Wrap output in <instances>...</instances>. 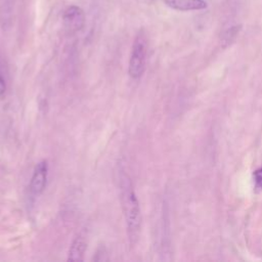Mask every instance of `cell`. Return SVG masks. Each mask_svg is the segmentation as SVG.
Listing matches in <instances>:
<instances>
[{"instance_id":"cell-1","label":"cell","mask_w":262,"mask_h":262,"mask_svg":"<svg viewBox=\"0 0 262 262\" xmlns=\"http://www.w3.org/2000/svg\"><path fill=\"white\" fill-rule=\"evenodd\" d=\"M120 199L122 210L126 221L129 243L134 246L139 237L141 229V211L137 195L133 189L128 174L122 172L120 175Z\"/></svg>"},{"instance_id":"cell-2","label":"cell","mask_w":262,"mask_h":262,"mask_svg":"<svg viewBox=\"0 0 262 262\" xmlns=\"http://www.w3.org/2000/svg\"><path fill=\"white\" fill-rule=\"evenodd\" d=\"M147 59V39L143 32L136 35L129 58L128 73L131 78L139 79L145 70Z\"/></svg>"},{"instance_id":"cell-3","label":"cell","mask_w":262,"mask_h":262,"mask_svg":"<svg viewBox=\"0 0 262 262\" xmlns=\"http://www.w3.org/2000/svg\"><path fill=\"white\" fill-rule=\"evenodd\" d=\"M62 23L69 33H76L82 30L85 25L84 11L76 5L67 7L62 13Z\"/></svg>"},{"instance_id":"cell-4","label":"cell","mask_w":262,"mask_h":262,"mask_svg":"<svg viewBox=\"0 0 262 262\" xmlns=\"http://www.w3.org/2000/svg\"><path fill=\"white\" fill-rule=\"evenodd\" d=\"M47 174H48V165L46 161L39 162L33 172L31 182H30V191L34 196L40 195L45 187L47 182Z\"/></svg>"},{"instance_id":"cell-5","label":"cell","mask_w":262,"mask_h":262,"mask_svg":"<svg viewBox=\"0 0 262 262\" xmlns=\"http://www.w3.org/2000/svg\"><path fill=\"white\" fill-rule=\"evenodd\" d=\"M164 3L173 10L187 12V11H200L208 7V3L205 0H163Z\"/></svg>"},{"instance_id":"cell-6","label":"cell","mask_w":262,"mask_h":262,"mask_svg":"<svg viewBox=\"0 0 262 262\" xmlns=\"http://www.w3.org/2000/svg\"><path fill=\"white\" fill-rule=\"evenodd\" d=\"M86 248H87V242L85 239V236L82 235L81 233L77 234L70 246L69 253H68V260L82 261L84 258Z\"/></svg>"},{"instance_id":"cell-7","label":"cell","mask_w":262,"mask_h":262,"mask_svg":"<svg viewBox=\"0 0 262 262\" xmlns=\"http://www.w3.org/2000/svg\"><path fill=\"white\" fill-rule=\"evenodd\" d=\"M242 26L241 25H232L229 28L225 29L221 35V43L224 47L230 45L234 42L236 37L238 36V33L241 32Z\"/></svg>"},{"instance_id":"cell-8","label":"cell","mask_w":262,"mask_h":262,"mask_svg":"<svg viewBox=\"0 0 262 262\" xmlns=\"http://www.w3.org/2000/svg\"><path fill=\"white\" fill-rule=\"evenodd\" d=\"M7 89V79H6V69L3 61L0 59V98H2Z\"/></svg>"},{"instance_id":"cell-9","label":"cell","mask_w":262,"mask_h":262,"mask_svg":"<svg viewBox=\"0 0 262 262\" xmlns=\"http://www.w3.org/2000/svg\"><path fill=\"white\" fill-rule=\"evenodd\" d=\"M253 178H254L256 187L259 189H262V167H259L254 171Z\"/></svg>"},{"instance_id":"cell-10","label":"cell","mask_w":262,"mask_h":262,"mask_svg":"<svg viewBox=\"0 0 262 262\" xmlns=\"http://www.w3.org/2000/svg\"><path fill=\"white\" fill-rule=\"evenodd\" d=\"M143 1H146V2H152V1H155V0H143Z\"/></svg>"}]
</instances>
